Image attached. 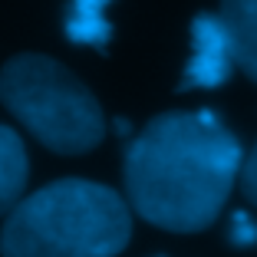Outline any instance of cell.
Instances as JSON below:
<instances>
[{
	"instance_id": "obj_1",
	"label": "cell",
	"mask_w": 257,
	"mask_h": 257,
	"mask_svg": "<svg viewBox=\"0 0 257 257\" xmlns=\"http://www.w3.org/2000/svg\"><path fill=\"white\" fill-rule=\"evenodd\" d=\"M241 162V142L218 112H162L125 145L128 208L175 234L204 231L227 204Z\"/></svg>"
},
{
	"instance_id": "obj_5",
	"label": "cell",
	"mask_w": 257,
	"mask_h": 257,
	"mask_svg": "<svg viewBox=\"0 0 257 257\" xmlns=\"http://www.w3.org/2000/svg\"><path fill=\"white\" fill-rule=\"evenodd\" d=\"M218 17L234 46V63L257 83V0H221Z\"/></svg>"
},
{
	"instance_id": "obj_6",
	"label": "cell",
	"mask_w": 257,
	"mask_h": 257,
	"mask_svg": "<svg viewBox=\"0 0 257 257\" xmlns=\"http://www.w3.org/2000/svg\"><path fill=\"white\" fill-rule=\"evenodd\" d=\"M30 178V159L23 139L10 125H0V218H7L23 198Z\"/></svg>"
},
{
	"instance_id": "obj_3",
	"label": "cell",
	"mask_w": 257,
	"mask_h": 257,
	"mask_svg": "<svg viewBox=\"0 0 257 257\" xmlns=\"http://www.w3.org/2000/svg\"><path fill=\"white\" fill-rule=\"evenodd\" d=\"M0 102L33 139H40V145L60 155L92 152L106 136L102 106L89 86L43 53H20L4 63Z\"/></svg>"
},
{
	"instance_id": "obj_8",
	"label": "cell",
	"mask_w": 257,
	"mask_h": 257,
	"mask_svg": "<svg viewBox=\"0 0 257 257\" xmlns=\"http://www.w3.org/2000/svg\"><path fill=\"white\" fill-rule=\"evenodd\" d=\"M237 182H241V191L250 204H257V142L250 145V152L244 155L241 172H237Z\"/></svg>"
},
{
	"instance_id": "obj_10",
	"label": "cell",
	"mask_w": 257,
	"mask_h": 257,
	"mask_svg": "<svg viewBox=\"0 0 257 257\" xmlns=\"http://www.w3.org/2000/svg\"><path fill=\"white\" fill-rule=\"evenodd\" d=\"M115 132H119V136H132V122H125V119H115Z\"/></svg>"
},
{
	"instance_id": "obj_4",
	"label": "cell",
	"mask_w": 257,
	"mask_h": 257,
	"mask_svg": "<svg viewBox=\"0 0 257 257\" xmlns=\"http://www.w3.org/2000/svg\"><path fill=\"white\" fill-rule=\"evenodd\" d=\"M234 46L218 14H198L191 23V60L182 73V89H218L234 73Z\"/></svg>"
},
{
	"instance_id": "obj_2",
	"label": "cell",
	"mask_w": 257,
	"mask_h": 257,
	"mask_svg": "<svg viewBox=\"0 0 257 257\" xmlns=\"http://www.w3.org/2000/svg\"><path fill=\"white\" fill-rule=\"evenodd\" d=\"M132 237V208L109 185L60 178L20 198L0 231L4 257H115Z\"/></svg>"
},
{
	"instance_id": "obj_9",
	"label": "cell",
	"mask_w": 257,
	"mask_h": 257,
	"mask_svg": "<svg viewBox=\"0 0 257 257\" xmlns=\"http://www.w3.org/2000/svg\"><path fill=\"white\" fill-rule=\"evenodd\" d=\"M231 241H234L237 247L257 244V221L250 218L247 211H234V218H231Z\"/></svg>"
},
{
	"instance_id": "obj_7",
	"label": "cell",
	"mask_w": 257,
	"mask_h": 257,
	"mask_svg": "<svg viewBox=\"0 0 257 257\" xmlns=\"http://www.w3.org/2000/svg\"><path fill=\"white\" fill-rule=\"evenodd\" d=\"M109 4L112 0H69L66 7V37L79 46H106L112 37L109 23Z\"/></svg>"
}]
</instances>
